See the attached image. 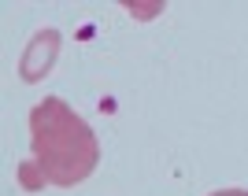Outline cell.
Masks as SVG:
<instances>
[{
    "instance_id": "obj_2",
    "label": "cell",
    "mask_w": 248,
    "mask_h": 196,
    "mask_svg": "<svg viewBox=\"0 0 248 196\" xmlns=\"http://www.w3.org/2000/svg\"><path fill=\"white\" fill-rule=\"evenodd\" d=\"M56 52H60V33L52 30V26H45L37 37H33V45L26 48V56H22V78L26 82H37V78H45V74L52 71V60H56Z\"/></svg>"
},
{
    "instance_id": "obj_1",
    "label": "cell",
    "mask_w": 248,
    "mask_h": 196,
    "mask_svg": "<svg viewBox=\"0 0 248 196\" xmlns=\"http://www.w3.org/2000/svg\"><path fill=\"white\" fill-rule=\"evenodd\" d=\"M100 163V141L93 126L74 111L63 96H45L30 107V155L19 163L15 181L26 193L45 185L74 189L93 178Z\"/></svg>"
},
{
    "instance_id": "obj_3",
    "label": "cell",
    "mask_w": 248,
    "mask_h": 196,
    "mask_svg": "<svg viewBox=\"0 0 248 196\" xmlns=\"http://www.w3.org/2000/svg\"><path fill=\"white\" fill-rule=\"evenodd\" d=\"M207 196H248V189H218V193H207Z\"/></svg>"
}]
</instances>
